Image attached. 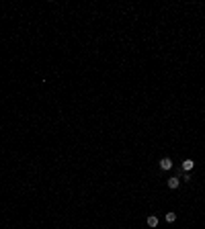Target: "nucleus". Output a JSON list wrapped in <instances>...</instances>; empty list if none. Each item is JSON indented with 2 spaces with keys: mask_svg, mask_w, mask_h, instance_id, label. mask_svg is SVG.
Wrapping results in <instances>:
<instances>
[{
  "mask_svg": "<svg viewBox=\"0 0 205 229\" xmlns=\"http://www.w3.org/2000/svg\"><path fill=\"white\" fill-rule=\"evenodd\" d=\"M193 168H195V162L193 160H189V158L183 160V172H189V170H193Z\"/></svg>",
  "mask_w": 205,
  "mask_h": 229,
  "instance_id": "1",
  "label": "nucleus"
},
{
  "mask_svg": "<svg viewBox=\"0 0 205 229\" xmlns=\"http://www.w3.org/2000/svg\"><path fill=\"white\" fill-rule=\"evenodd\" d=\"M160 168L162 170H170L172 168V160L170 158H162V160H160Z\"/></svg>",
  "mask_w": 205,
  "mask_h": 229,
  "instance_id": "2",
  "label": "nucleus"
},
{
  "mask_svg": "<svg viewBox=\"0 0 205 229\" xmlns=\"http://www.w3.org/2000/svg\"><path fill=\"white\" fill-rule=\"evenodd\" d=\"M179 184H180V178H176V176H172L168 180V188H179Z\"/></svg>",
  "mask_w": 205,
  "mask_h": 229,
  "instance_id": "3",
  "label": "nucleus"
},
{
  "mask_svg": "<svg viewBox=\"0 0 205 229\" xmlns=\"http://www.w3.org/2000/svg\"><path fill=\"white\" fill-rule=\"evenodd\" d=\"M148 225H150V227H156V225H158V217L150 215V217H148Z\"/></svg>",
  "mask_w": 205,
  "mask_h": 229,
  "instance_id": "4",
  "label": "nucleus"
},
{
  "mask_svg": "<svg viewBox=\"0 0 205 229\" xmlns=\"http://www.w3.org/2000/svg\"><path fill=\"white\" fill-rule=\"evenodd\" d=\"M176 221V213H166V223H174Z\"/></svg>",
  "mask_w": 205,
  "mask_h": 229,
  "instance_id": "5",
  "label": "nucleus"
}]
</instances>
